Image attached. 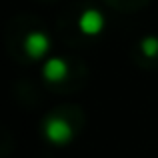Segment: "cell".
I'll list each match as a JSON object with an SVG mask.
<instances>
[{"mask_svg": "<svg viewBox=\"0 0 158 158\" xmlns=\"http://www.w3.org/2000/svg\"><path fill=\"white\" fill-rule=\"evenodd\" d=\"M140 48H142V52L146 54V56H156L158 54V38L156 36H146V38L140 42Z\"/></svg>", "mask_w": 158, "mask_h": 158, "instance_id": "cell-5", "label": "cell"}, {"mask_svg": "<svg viewBox=\"0 0 158 158\" xmlns=\"http://www.w3.org/2000/svg\"><path fill=\"white\" fill-rule=\"evenodd\" d=\"M72 126H70L68 120L60 118V116H50V118L44 122V136H46L48 140H50L52 144H58V146H62V144H68L70 140H72Z\"/></svg>", "mask_w": 158, "mask_h": 158, "instance_id": "cell-1", "label": "cell"}, {"mask_svg": "<svg viewBox=\"0 0 158 158\" xmlns=\"http://www.w3.org/2000/svg\"><path fill=\"white\" fill-rule=\"evenodd\" d=\"M42 74L46 78V82H60L66 78L68 74V64H66L62 58H50V60L44 62Z\"/></svg>", "mask_w": 158, "mask_h": 158, "instance_id": "cell-4", "label": "cell"}, {"mask_svg": "<svg viewBox=\"0 0 158 158\" xmlns=\"http://www.w3.org/2000/svg\"><path fill=\"white\" fill-rule=\"evenodd\" d=\"M78 28H80V32L86 34V36L100 34L102 28H104V16H102V12L94 10V8L84 10L80 14V18H78Z\"/></svg>", "mask_w": 158, "mask_h": 158, "instance_id": "cell-2", "label": "cell"}, {"mask_svg": "<svg viewBox=\"0 0 158 158\" xmlns=\"http://www.w3.org/2000/svg\"><path fill=\"white\" fill-rule=\"evenodd\" d=\"M50 48V40L44 32H30L24 40V52L30 58H42Z\"/></svg>", "mask_w": 158, "mask_h": 158, "instance_id": "cell-3", "label": "cell"}]
</instances>
